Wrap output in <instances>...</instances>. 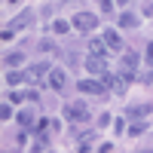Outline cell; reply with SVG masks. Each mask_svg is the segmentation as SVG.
<instances>
[{"label": "cell", "instance_id": "6da1fadb", "mask_svg": "<svg viewBox=\"0 0 153 153\" xmlns=\"http://www.w3.org/2000/svg\"><path fill=\"white\" fill-rule=\"evenodd\" d=\"M65 120H71V123H86V120H89L86 101H71V104H65Z\"/></svg>", "mask_w": 153, "mask_h": 153}, {"label": "cell", "instance_id": "7a4b0ae2", "mask_svg": "<svg viewBox=\"0 0 153 153\" xmlns=\"http://www.w3.org/2000/svg\"><path fill=\"white\" fill-rule=\"evenodd\" d=\"M95 25H98V19L92 16V12H76V16H74V28H76V31H83V34H86V31H92Z\"/></svg>", "mask_w": 153, "mask_h": 153}, {"label": "cell", "instance_id": "3957f363", "mask_svg": "<svg viewBox=\"0 0 153 153\" xmlns=\"http://www.w3.org/2000/svg\"><path fill=\"white\" fill-rule=\"evenodd\" d=\"M76 89H80L83 95H104V92H107V86L98 83V80H80V83H76Z\"/></svg>", "mask_w": 153, "mask_h": 153}, {"label": "cell", "instance_id": "277c9868", "mask_svg": "<svg viewBox=\"0 0 153 153\" xmlns=\"http://www.w3.org/2000/svg\"><path fill=\"white\" fill-rule=\"evenodd\" d=\"M86 71H92V74H98V76H101V74L107 71L104 55H89V58H86Z\"/></svg>", "mask_w": 153, "mask_h": 153}, {"label": "cell", "instance_id": "5b68a950", "mask_svg": "<svg viewBox=\"0 0 153 153\" xmlns=\"http://www.w3.org/2000/svg\"><path fill=\"white\" fill-rule=\"evenodd\" d=\"M46 71H49V61H34V65L25 71V74H28V80H40Z\"/></svg>", "mask_w": 153, "mask_h": 153}, {"label": "cell", "instance_id": "8992f818", "mask_svg": "<svg viewBox=\"0 0 153 153\" xmlns=\"http://www.w3.org/2000/svg\"><path fill=\"white\" fill-rule=\"evenodd\" d=\"M65 80H68V76H65V71H49V83H52V89H61V86H65Z\"/></svg>", "mask_w": 153, "mask_h": 153}, {"label": "cell", "instance_id": "52a82bcc", "mask_svg": "<svg viewBox=\"0 0 153 153\" xmlns=\"http://www.w3.org/2000/svg\"><path fill=\"white\" fill-rule=\"evenodd\" d=\"M104 43L113 49V52H120V49H123V43H120V34H117V31H107V34H104Z\"/></svg>", "mask_w": 153, "mask_h": 153}, {"label": "cell", "instance_id": "ba28073f", "mask_svg": "<svg viewBox=\"0 0 153 153\" xmlns=\"http://www.w3.org/2000/svg\"><path fill=\"white\" fill-rule=\"evenodd\" d=\"M34 123H37V120H34V110H22V113H19V126H22V129H31Z\"/></svg>", "mask_w": 153, "mask_h": 153}, {"label": "cell", "instance_id": "9c48e42d", "mask_svg": "<svg viewBox=\"0 0 153 153\" xmlns=\"http://www.w3.org/2000/svg\"><path fill=\"white\" fill-rule=\"evenodd\" d=\"M89 52H92V55H104L107 52V43L104 40H92V43H89Z\"/></svg>", "mask_w": 153, "mask_h": 153}, {"label": "cell", "instance_id": "30bf717a", "mask_svg": "<svg viewBox=\"0 0 153 153\" xmlns=\"http://www.w3.org/2000/svg\"><path fill=\"white\" fill-rule=\"evenodd\" d=\"M22 80H28V74H22V71H6V83H9V86H16V83H22Z\"/></svg>", "mask_w": 153, "mask_h": 153}, {"label": "cell", "instance_id": "8fae6325", "mask_svg": "<svg viewBox=\"0 0 153 153\" xmlns=\"http://www.w3.org/2000/svg\"><path fill=\"white\" fill-rule=\"evenodd\" d=\"M3 61H6V68H19L22 61H25V55H22V52H9Z\"/></svg>", "mask_w": 153, "mask_h": 153}, {"label": "cell", "instance_id": "7c38bea8", "mask_svg": "<svg viewBox=\"0 0 153 153\" xmlns=\"http://www.w3.org/2000/svg\"><path fill=\"white\" fill-rule=\"evenodd\" d=\"M120 25H123V28H135V25H138V16H132V12H123V16H120Z\"/></svg>", "mask_w": 153, "mask_h": 153}, {"label": "cell", "instance_id": "4fadbf2b", "mask_svg": "<svg viewBox=\"0 0 153 153\" xmlns=\"http://www.w3.org/2000/svg\"><path fill=\"white\" fill-rule=\"evenodd\" d=\"M31 147H34V150H49V138H46V135H37Z\"/></svg>", "mask_w": 153, "mask_h": 153}, {"label": "cell", "instance_id": "5bb4252c", "mask_svg": "<svg viewBox=\"0 0 153 153\" xmlns=\"http://www.w3.org/2000/svg\"><path fill=\"white\" fill-rule=\"evenodd\" d=\"M28 22H31V12H28V9H25V12H22V16H19L16 22H12V28H25V25H28Z\"/></svg>", "mask_w": 153, "mask_h": 153}, {"label": "cell", "instance_id": "9a60e30c", "mask_svg": "<svg viewBox=\"0 0 153 153\" xmlns=\"http://www.w3.org/2000/svg\"><path fill=\"white\" fill-rule=\"evenodd\" d=\"M68 28H71V25H68L65 19H55V22H52V31H58V34H65Z\"/></svg>", "mask_w": 153, "mask_h": 153}, {"label": "cell", "instance_id": "2e32d148", "mask_svg": "<svg viewBox=\"0 0 153 153\" xmlns=\"http://www.w3.org/2000/svg\"><path fill=\"white\" fill-rule=\"evenodd\" d=\"M144 129H147V123H132L129 126V135H141Z\"/></svg>", "mask_w": 153, "mask_h": 153}, {"label": "cell", "instance_id": "e0dca14e", "mask_svg": "<svg viewBox=\"0 0 153 153\" xmlns=\"http://www.w3.org/2000/svg\"><path fill=\"white\" fill-rule=\"evenodd\" d=\"M150 113V104H141V107H132V117H147Z\"/></svg>", "mask_w": 153, "mask_h": 153}, {"label": "cell", "instance_id": "ac0fdd59", "mask_svg": "<svg viewBox=\"0 0 153 153\" xmlns=\"http://www.w3.org/2000/svg\"><path fill=\"white\" fill-rule=\"evenodd\" d=\"M12 117V110H9V104H3V107H0V120H9Z\"/></svg>", "mask_w": 153, "mask_h": 153}, {"label": "cell", "instance_id": "d6986e66", "mask_svg": "<svg viewBox=\"0 0 153 153\" xmlns=\"http://www.w3.org/2000/svg\"><path fill=\"white\" fill-rule=\"evenodd\" d=\"M147 65H150V68H153V43H150V46H147Z\"/></svg>", "mask_w": 153, "mask_h": 153}, {"label": "cell", "instance_id": "ffe728a7", "mask_svg": "<svg viewBox=\"0 0 153 153\" xmlns=\"http://www.w3.org/2000/svg\"><path fill=\"white\" fill-rule=\"evenodd\" d=\"M98 3H101V9H110V0H98Z\"/></svg>", "mask_w": 153, "mask_h": 153}, {"label": "cell", "instance_id": "44dd1931", "mask_svg": "<svg viewBox=\"0 0 153 153\" xmlns=\"http://www.w3.org/2000/svg\"><path fill=\"white\" fill-rule=\"evenodd\" d=\"M6 3H9V6H16V3H19V0H6Z\"/></svg>", "mask_w": 153, "mask_h": 153}, {"label": "cell", "instance_id": "7402d4cb", "mask_svg": "<svg viewBox=\"0 0 153 153\" xmlns=\"http://www.w3.org/2000/svg\"><path fill=\"white\" fill-rule=\"evenodd\" d=\"M117 3H120V6H126V3H129V0H117Z\"/></svg>", "mask_w": 153, "mask_h": 153}, {"label": "cell", "instance_id": "603a6c76", "mask_svg": "<svg viewBox=\"0 0 153 153\" xmlns=\"http://www.w3.org/2000/svg\"><path fill=\"white\" fill-rule=\"evenodd\" d=\"M68 3H74V0H68Z\"/></svg>", "mask_w": 153, "mask_h": 153}]
</instances>
